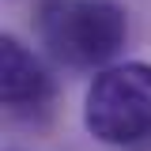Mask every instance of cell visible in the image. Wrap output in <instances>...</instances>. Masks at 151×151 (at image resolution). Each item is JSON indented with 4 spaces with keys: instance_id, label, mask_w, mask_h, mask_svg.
<instances>
[{
    "instance_id": "cell-1",
    "label": "cell",
    "mask_w": 151,
    "mask_h": 151,
    "mask_svg": "<svg viewBox=\"0 0 151 151\" xmlns=\"http://www.w3.org/2000/svg\"><path fill=\"white\" fill-rule=\"evenodd\" d=\"M38 34L60 64L94 68L117 57L129 38V19L113 0H42Z\"/></svg>"
},
{
    "instance_id": "cell-2",
    "label": "cell",
    "mask_w": 151,
    "mask_h": 151,
    "mask_svg": "<svg viewBox=\"0 0 151 151\" xmlns=\"http://www.w3.org/2000/svg\"><path fill=\"white\" fill-rule=\"evenodd\" d=\"M83 125L102 144H136L151 132V64L125 60L94 76Z\"/></svg>"
},
{
    "instance_id": "cell-3",
    "label": "cell",
    "mask_w": 151,
    "mask_h": 151,
    "mask_svg": "<svg viewBox=\"0 0 151 151\" xmlns=\"http://www.w3.org/2000/svg\"><path fill=\"white\" fill-rule=\"evenodd\" d=\"M0 94H4V106H38L49 98V76L38 64V57L15 42V38H4L0 42Z\"/></svg>"
}]
</instances>
